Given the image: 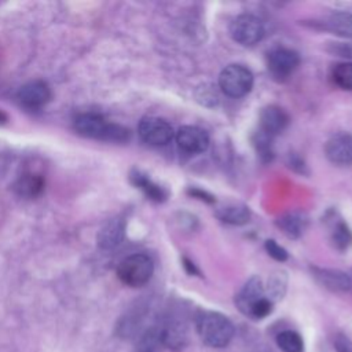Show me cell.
<instances>
[{
	"mask_svg": "<svg viewBox=\"0 0 352 352\" xmlns=\"http://www.w3.org/2000/svg\"><path fill=\"white\" fill-rule=\"evenodd\" d=\"M197 330L201 340L212 348L228 345L234 336V326L228 318L219 312H204L198 316Z\"/></svg>",
	"mask_w": 352,
	"mask_h": 352,
	"instance_id": "cell-1",
	"label": "cell"
},
{
	"mask_svg": "<svg viewBox=\"0 0 352 352\" xmlns=\"http://www.w3.org/2000/svg\"><path fill=\"white\" fill-rule=\"evenodd\" d=\"M76 131L87 138L100 139V140H113L124 142L128 139L129 132L121 125L113 124L98 114H81L74 121Z\"/></svg>",
	"mask_w": 352,
	"mask_h": 352,
	"instance_id": "cell-2",
	"label": "cell"
},
{
	"mask_svg": "<svg viewBox=\"0 0 352 352\" xmlns=\"http://www.w3.org/2000/svg\"><path fill=\"white\" fill-rule=\"evenodd\" d=\"M153 272V260L143 253H136L125 257L117 268V275L120 280L131 287H140L146 285L150 280Z\"/></svg>",
	"mask_w": 352,
	"mask_h": 352,
	"instance_id": "cell-3",
	"label": "cell"
},
{
	"mask_svg": "<svg viewBox=\"0 0 352 352\" xmlns=\"http://www.w3.org/2000/svg\"><path fill=\"white\" fill-rule=\"evenodd\" d=\"M219 85L227 96L241 98L250 92L253 87V74L242 65H228L219 76Z\"/></svg>",
	"mask_w": 352,
	"mask_h": 352,
	"instance_id": "cell-4",
	"label": "cell"
},
{
	"mask_svg": "<svg viewBox=\"0 0 352 352\" xmlns=\"http://www.w3.org/2000/svg\"><path fill=\"white\" fill-rule=\"evenodd\" d=\"M230 33L236 43L242 45H254L263 38L264 26L257 16L242 14L232 21Z\"/></svg>",
	"mask_w": 352,
	"mask_h": 352,
	"instance_id": "cell-5",
	"label": "cell"
},
{
	"mask_svg": "<svg viewBox=\"0 0 352 352\" xmlns=\"http://www.w3.org/2000/svg\"><path fill=\"white\" fill-rule=\"evenodd\" d=\"M300 63V56L296 51L278 47L268 52L267 67L274 78L285 80L297 69Z\"/></svg>",
	"mask_w": 352,
	"mask_h": 352,
	"instance_id": "cell-6",
	"label": "cell"
},
{
	"mask_svg": "<svg viewBox=\"0 0 352 352\" xmlns=\"http://www.w3.org/2000/svg\"><path fill=\"white\" fill-rule=\"evenodd\" d=\"M138 132L142 140L151 146H164L173 138L172 126L158 117H144L139 122Z\"/></svg>",
	"mask_w": 352,
	"mask_h": 352,
	"instance_id": "cell-7",
	"label": "cell"
},
{
	"mask_svg": "<svg viewBox=\"0 0 352 352\" xmlns=\"http://www.w3.org/2000/svg\"><path fill=\"white\" fill-rule=\"evenodd\" d=\"M326 157L336 165H351L352 164V135L340 132L333 135L324 147Z\"/></svg>",
	"mask_w": 352,
	"mask_h": 352,
	"instance_id": "cell-8",
	"label": "cell"
},
{
	"mask_svg": "<svg viewBox=\"0 0 352 352\" xmlns=\"http://www.w3.org/2000/svg\"><path fill=\"white\" fill-rule=\"evenodd\" d=\"M176 142L177 146L190 154H198L204 153L209 146V136L208 133L192 125L182 126L176 133Z\"/></svg>",
	"mask_w": 352,
	"mask_h": 352,
	"instance_id": "cell-9",
	"label": "cell"
},
{
	"mask_svg": "<svg viewBox=\"0 0 352 352\" xmlns=\"http://www.w3.org/2000/svg\"><path fill=\"white\" fill-rule=\"evenodd\" d=\"M287 124L289 116L279 106H267L260 113V131L271 138L280 133Z\"/></svg>",
	"mask_w": 352,
	"mask_h": 352,
	"instance_id": "cell-10",
	"label": "cell"
},
{
	"mask_svg": "<svg viewBox=\"0 0 352 352\" xmlns=\"http://www.w3.org/2000/svg\"><path fill=\"white\" fill-rule=\"evenodd\" d=\"M51 98V91L48 85L43 81H30L21 87L18 91L19 102L30 109L41 107L45 104Z\"/></svg>",
	"mask_w": 352,
	"mask_h": 352,
	"instance_id": "cell-11",
	"label": "cell"
},
{
	"mask_svg": "<svg viewBox=\"0 0 352 352\" xmlns=\"http://www.w3.org/2000/svg\"><path fill=\"white\" fill-rule=\"evenodd\" d=\"M314 276L318 279L319 283H322L324 287L330 290H338V292L352 290V276L346 272H342L338 270L315 268Z\"/></svg>",
	"mask_w": 352,
	"mask_h": 352,
	"instance_id": "cell-12",
	"label": "cell"
},
{
	"mask_svg": "<svg viewBox=\"0 0 352 352\" xmlns=\"http://www.w3.org/2000/svg\"><path fill=\"white\" fill-rule=\"evenodd\" d=\"M263 297H265V296H264V289H263L261 280L254 276V278L249 279L246 282V285L242 287V290L238 293V296L235 298V304L245 315L249 316L252 307Z\"/></svg>",
	"mask_w": 352,
	"mask_h": 352,
	"instance_id": "cell-13",
	"label": "cell"
},
{
	"mask_svg": "<svg viewBox=\"0 0 352 352\" xmlns=\"http://www.w3.org/2000/svg\"><path fill=\"white\" fill-rule=\"evenodd\" d=\"M124 230H125V224L121 219L109 220L103 226V228L99 231V235H98L99 246L102 249L116 248L117 245H120V242L124 238Z\"/></svg>",
	"mask_w": 352,
	"mask_h": 352,
	"instance_id": "cell-14",
	"label": "cell"
},
{
	"mask_svg": "<svg viewBox=\"0 0 352 352\" xmlns=\"http://www.w3.org/2000/svg\"><path fill=\"white\" fill-rule=\"evenodd\" d=\"M44 187V180L36 173H25L15 183V191L28 198H33L41 192Z\"/></svg>",
	"mask_w": 352,
	"mask_h": 352,
	"instance_id": "cell-15",
	"label": "cell"
},
{
	"mask_svg": "<svg viewBox=\"0 0 352 352\" xmlns=\"http://www.w3.org/2000/svg\"><path fill=\"white\" fill-rule=\"evenodd\" d=\"M217 217L227 224L241 226L249 221L250 212L243 205H228L217 210Z\"/></svg>",
	"mask_w": 352,
	"mask_h": 352,
	"instance_id": "cell-16",
	"label": "cell"
},
{
	"mask_svg": "<svg viewBox=\"0 0 352 352\" xmlns=\"http://www.w3.org/2000/svg\"><path fill=\"white\" fill-rule=\"evenodd\" d=\"M132 182L136 187H139L150 199L153 201H157V202H161L166 198V191L160 187L158 184L153 183L146 175H142L140 172H135L132 173Z\"/></svg>",
	"mask_w": 352,
	"mask_h": 352,
	"instance_id": "cell-17",
	"label": "cell"
},
{
	"mask_svg": "<svg viewBox=\"0 0 352 352\" xmlns=\"http://www.w3.org/2000/svg\"><path fill=\"white\" fill-rule=\"evenodd\" d=\"M279 228L290 238L300 236L307 226V220L300 213H287L278 220Z\"/></svg>",
	"mask_w": 352,
	"mask_h": 352,
	"instance_id": "cell-18",
	"label": "cell"
},
{
	"mask_svg": "<svg viewBox=\"0 0 352 352\" xmlns=\"http://www.w3.org/2000/svg\"><path fill=\"white\" fill-rule=\"evenodd\" d=\"M326 26L334 34H338L342 37H352V14H348V12L333 14L327 19Z\"/></svg>",
	"mask_w": 352,
	"mask_h": 352,
	"instance_id": "cell-19",
	"label": "cell"
},
{
	"mask_svg": "<svg viewBox=\"0 0 352 352\" xmlns=\"http://www.w3.org/2000/svg\"><path fill=\"white\" fill-rule=\"evenodd\" d=\"M276 344L283 352H302L304 342L298 333L285 330L276 336Z\"/></svg>",
	"mask_w": 352,
	"mask_h": 352,
	"instance_id": "cell-20",
	"label": "cell"
},
{
	"mask_svg": "<svg viewBox=\"0 0 352 352\" xmlns=\"http://www.w3.org/2000/svg\"><path fill=\"white\" fill-rule=\"evenodd\" d=\"M161 344H162L161 329H157V327L148 329L142 336L138 344V352H158V348Z\"/></svg>",
	"mask_w": 352,
	"mask_h": 352,
	"instance_id": "cell-21",
	"label": "cell"
},
{
	"mask_svg": "<svg viewBox=\"0 0 352 352\" xmlns=\"http://www.w3.org/2000/svg\"><path fill=\"white\" fill-rule=\"evenodd\" d=\"M331 241L334 246L340 250L348 249V246L352 243V232L349 231L348 226L344 221L336 223L331 231Z\"/></svg>",
	"mask_w": 352,
	"mask_h": 352,
	"instance_id": "cell-22",
	"label": "cell"
},
{
	"mask_svg": "<svg viewBox=\"0 0 352 352\" xmlns=\"http://www.w3.org/2000/svg\"><path fill=\"white\" fill-rule=\"evenodd\" d=\"M333 80L344 89L352 91V63H340L333 70Z\"/></svg>",
	"mask_w": 352,
	"mask_h": 352,
	"instance_id": "cell-23",
	"label": "cell"
},
{
	"mask_svg": "<svg viewBox=\"0 0 352 352\" xmlns=\"http://www.w3.org/2000/svg\"><path fill=\"white\" fill-rule=\"evenodd\" d=\"M272 311V302L270 298L267 297H263L260 298L250 309L249 312V316L250 318H254V319H263L265 316H268Z\"/></svg>",
	"mask_w": 352,
	"mask_h": 352,
	"instance_id": "cell-24",
	"label": "cell"
},
{
	"mask_svg": "<svg viewBox=\"0 0 352 352\" xmlns=\"http://www.w3.org/2000/svg\"><path fill=\"white\" fill-rule=\"evenodd\" d=\"M264 248H265L267 253L276 261H285L287 258L286 249H283L280 245H278L274 239H267L264 243Z\"/></svg>",
	"mask_w": 352,
	"mask_h": 352,
	"instance_id": "cell-25",
	"label": "cell"
},
{
	"mask_svg": "<svg viewBox=\"0 0 352 352\" xmlns=\"http://www.w3.org/2000/svg\"><path fill=\"white\" fill-rule=\"evenodd\" d=\"M188 194H191L192 197H195V198H199V199H202V201H205V202H209V204L214 201V198H213L210 194H208L206 191L198 190V188H192V190H188Z\"/></svg>",
	"mask_w": 352,
	"mask_h": 352,
	"instance_id": "cell-26",
	"label": "cell"
},
{
	"mask_svg": "<svg viewBox=\"0 0 352 352\" xmlns=\"http://www.w3.org/2000/svg\"><path fill=\"white\" fill-rule=\"evenodd\" d=\"M337 351L338 352H352V344L348 340L340 338L337 341Z\"/></svg>",
	"mask_w": 352,
	"mask_h": 352,
	"instance_id": "cell-27",
	"label": "cell"
},
{
	"mask_svg": "<svg viewBox=\"0 0 352 352\" xmlns=\"http://www.w3.org/2000/svg\"><path fill=\"white\" fill-rule=\"evenodd\" d=\"M184 267L188 268V272H190V274H198V270L195 268V265H194L191 261H188L187 258H184Z\"/></svg>",
	"mask_w": 352,
	"mask_h": 352,
	"instance_id": "cell-28",
	"label": "cell"
}]
</instances>
